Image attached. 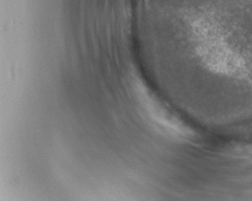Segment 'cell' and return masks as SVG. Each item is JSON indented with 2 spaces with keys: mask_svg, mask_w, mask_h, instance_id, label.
I'll use <instances>...</instances> for the list:
<instances>
[{
  "mask_svg": "<svg viewBox=\"0 0 252 201\" xmlns=\"http://www.w3.org/2000/svg\"><path fill=\"white\" fill-rule=\"evenodd\" d=\"M148 115L157 124V126L163 129L168 134L174 136L185 137L190 135L187 127L184 126L166 108L159 102L154 97H145V102H142Z\"/></svg>",
  "mask_w": 252,
  "mask_h": 201,
  "instance_id": "obj_1",
  "label": "cell"
}]
</instances>
